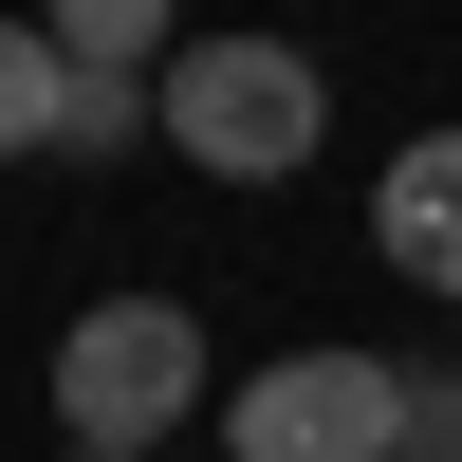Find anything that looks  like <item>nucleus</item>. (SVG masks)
Wrapping results in <instances>:
<instances>
[{
    "mask_svg": "<svg viewBox=\"0 0 462 462\" xmlns=\"http://www.w3.org/2000/svg\"><path fill=\"white\" fill-rule=\"evenodd\" d=\"M56 56H74V74H167L185 37L148 19V0H74V19H56Z\"/></svg>",
    "mask_w": 462,
    "mask_h": 462,
    "instance_id": "6",
    "label": "nucleus"
},
{
    "mask_svg": "<svg viewBox=\"0 0 462 462\" xmlns=\"http://www.w3.org/2000/svg\"><path fill=\"white\" fill-rule=\"evenodd\" d=\"M370 241H389V278H407V296H462V130H407V148H389Z\"/></svg>",
    "mask_w": 462,
    "mask_h": 462,
    "instance_id": "4",
    "label": "nucleus"
},
{
    "mask_svg": "<svg viewBox=\"0 0 462 462\" xmlns=\"http://www.w3.org/2000/svg\"><path fill=\"white\" fill-rule=\"evenodd\" d=\"M148 148H185L204 185H296L333 148V74L296 37H185L148 74Z\"/></svg>",
    "mask_w": 462,
    "mask_h": 462,
    "instance_id": "1",
    "label": "nucleus"
},
{
    "mask_svg": "<svg viewBox=\"0 0 462 462\" xmlns=\"http://www.w3.org/2000/svg\"><path fill=\"white\" fill-rule=\"evenodd\" d=\"M407 444V370L389 352H278L222 389V462H389Z\"/></svg>",
    "mask_w": 462,
    "mask_h": 462,
    "instance_id": "3",
    "label": "nucleus"
},
{
    "mask_svg": "<svg viewBox=\"0 0 462 462\" xmlns=\"http://www.w3.org/2000/svg\"><path fill=\"white\" fill-rule=\"evenodd\" d=\"M185 407H204V315H185V296H93V315L56 333V426L93 462L185 444Z\"/></svg>",
    "mask_w": 462,
    "mask_h": 462,
    "instance_id": "2",
    "label": "nucleus"
},
{
    "mask_svg": "<svg viewBox=\"0 0 462 462\" xmlns=\"http://www.w3.org/2000/svg\"><path fill=\"white\" fill-rule=\"evenodd\" d=\"M389 462H462V389H407V444Z\"/></svg>",
    "mask_w": 462,
    "mask_h": 462,
    "instance_id": "8",
    "label": "nucleus"
},
{
    "mask_svg": "<svg viewBox=\"0 0 462 462\" xmlns=\"http://www.w3.org/2000/svg\"><path fill=\"white\" fill-rule=\"evenodd\" d=\"M56 74H74V56H56ZM56 148H74V167H111V148H148V93H130V74H74V130H56Z\"/></svg>",
    "mask_w": 462,
    "mask_h": 462,
    "instance_id": "7",
    "label": "nucleus"
},
{
    "mask_svg": "<svg viewBox=\"0 0 462 462\" xmlns=\"http://www.w3.org/2000/svg\"><path fill=\"white\" fill-rule=\"evenodd\" d=\"M74 130V74H56V19H0V167Z\"/></svg>",
    "mask_w": 462,
    "mask_h": 462,
    "instance_id": "5",
    "label": "nucleus"
}]
</instances>
